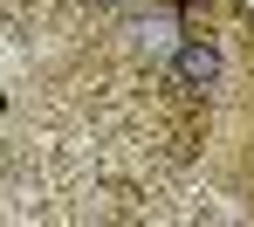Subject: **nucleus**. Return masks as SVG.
I'll return each instance as SVG.
<instances>
[{
	"label": "nucleus",
	"instance_id": "1",
	"mask_svg": "<svg viewBox=\"0 0 254 227\" xmlns=\"http://www.w3.org/2000/svg\"><path fill=\"white\" fill-rule=\"evenodd\" d=\"M172 83L179 90H213L220 83V48L199 42V35H179L172 42Z\"/></svg>",
	"mask_w": 254,
	"mask_h": 227
},
{
	"label": "nucleus",
	"instance_id": "2",
	"mask_svg": "<svg viewBox=\"0 0 254 227\" xmlns=\"http://www.w3.org/2000/svg\"><path fill=\"white\" fill-rule=\"evenodd\" d=\"M130 48L137 55H172V42H179V21L172 14H130Z\"/></svg>",
	"mask_w": 254,
	"mask_h": 227
}]
</instances>
